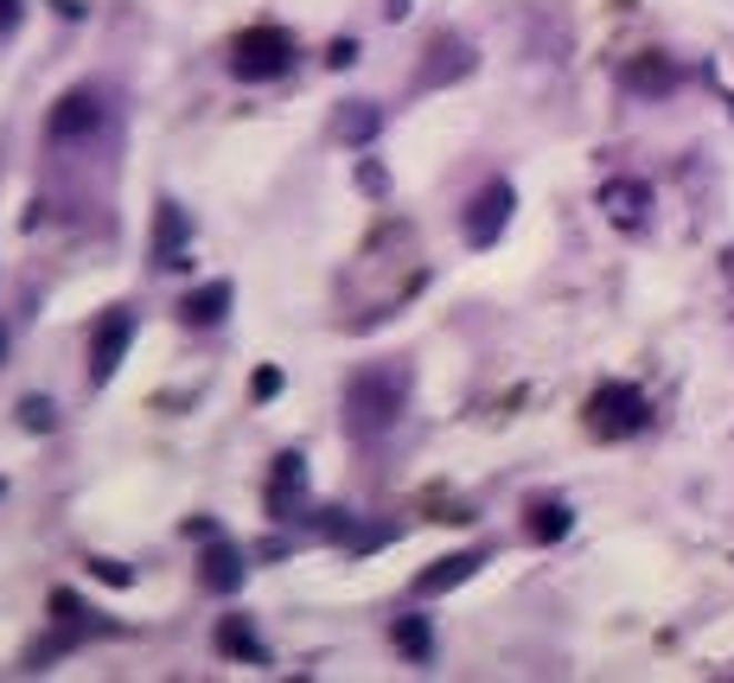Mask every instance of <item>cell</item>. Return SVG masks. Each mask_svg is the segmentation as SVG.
I'll list each match as a JSON object with an SVG mask.
<instances>
[{
  "label": "cell",
  "mask_w": 734,
  "mask_h": 683,
  "mask_svg": "<svg viewBox=\"0 0 734 683\" xmlns=\"http://www.w3.org/2000/svg\"><path fill=\"white\" fill-rule=\"evenodd\" d=\"M601 211H607L620 230H639L645 211H652V185H639V179H607V185H601Z\"/></svg>",
  "instance_id": "cell-8"
},
{
  "label": "cell",
  "mask_w": 734,
  "mask_h": 683,
  "mask_svg": "<svg viewBox=\"0 0 734 683\" xmlns=\"http://www.w3.org/2000/svg\"><path fill=\"white\" fill-rule=\"evenodd\" d=\"M185 255H192V224H185V211L173 199H160V211H153V262L179 269Z\"/></svg>",
  "instance_id": "cell-7"
},
{
  "label": "cell",
  "mask_w": 734,
  "mask_h": 683,
  "mask_svg": "<svg viewBox=\"0 0 734 683\" xmlns=\"http://www.w3.org/2000/svg\"><path fill=\"white\" fill-rule=\"evenodd\" d=\"M199 575H204V587H211V594H237V587H243V575H250V562H243V550H237V543H211V550H204V562H199Z\"/></svg>",
  "instance_id": "cell-10"
},
{
  "label": "cell",
  "mask_w": 734,
  "mask_h": 683,
  "mask_svg": "<svg viewBox=\"0 0 734 683\" xmlns=\"http://www.w3.org/2000/svg\"><path fill=\"white\" fill-rule=\"evenodd\" d=\"M390 639H396V652H403L409 664H434V633H429V620H422V613H396Z\"/></svg>",
  "instance_id": "cell-12"
},
{
  "label": "cell",
  "mask_w": 734,
  "mask_h": 683,
  "mask_svg": "<svg viewBox=\"0 0 734 683\" xmlns=\"http://www.w3.org/2000/svg\"><path fill=\"white\" fill-rule=\"evenodd\" d=\"M480 562H485V550H460V556H441L434 569H422V575H415V594H448V587L473 582V575H480Z\"/></svg>",
  "instance_id": "cell-11"
},
{
  "label": "cell",
  "mask_w": 734,
  "mask_h": 683,
  "mask_svg": "<svg viewBox=\"0 0 734 683\" xmlns=\"http://www.w3.org/2000/svg\"><path fill=\"white\" fill-rule=\"evenodd\" d=\"M0 345H7V339H0Z\"/></svg>",
  "instance_id": "cell-20"
},
{
  "label": "cell",
  "mask_w": 734,
  "mask_h": 683,
  "mask_svg": "<svg viewBox=\"0 0 734 683\" xmlns=\"http://www.w3.org/2000/svg\"><path fill=\"white\" fill-rule=\"evenodd\" d=\"M569 524H575V518H569V505H562V499H543V505H531V536H536V543H562V536H569Z\"/></svg>",
  "instance_id": "cell-14"
},
{
  "label": "cell",
  "mask_w": 734,
  "mask_h": 683,
  "mask_svg": "<svg viewBox=\"0 0 734 683\" xmlns=\"http://www.w3.org/2000/svg\"><path fill=\"white\" fill-rule=\"evenodd\" d=\"M511 204H517V192H511V179H485L480 192H473V204L460 211V230H466V243H473V250H492V243L505 237V224H511Z\"/></svg>",
  "instance_id": "cell-4"
},
{
  "label": "cell",
  "mask_w": 734,
  "mask_h": 683,
  "mask_svg": "<svg viewBox=\"0 0 734 683\" xmlns=\"http://www.w3.org/2000/svg\"><path fill=\"white\" fill-rule=\"evenodd\" d=\"M645 429H652V403L639 383H601L587 396V434L594 441H633Z\"/></svg>",
  "instance_id": "cell-3"
},
{
  "label": "cell",
  "mask_w": 734,
  "mask_h": 683,
  "mask_svg": "<svg viewBox=\"0 0 734 683\" xmlns=\"http://www.w3.org/2000/svg\"><path fill=\"white\" fill-rule=\"evenodd\" d=\"M128 345H134V307H109L90 332V383H109L122 371Z\"/></svg>",
  "instance_id": "cell-5"
},
{
  "label": "cell",
  "mask_w": 734,
  "mask_h": 683,
  "mask_svg": "<svg viewBox=\"0 0 734 683\" xmlns=\"http://www.w3.org/2000/svg\"><path fill=\"white\" fill-rule=\"evenodd\" d=\"M626 83H633V90H652V97H664V90L677 83V71H671L664 58H645V64H633V71H626Z\"/></svg>",
  "instance_id": "cell-15"
},
{
  "label": "cell",
  "mask_w": 734,
  "mask_h": 683,
  "mask_svg": "<svg viewBox=\"0 0 734 683\" xmlns=\"http://www.w3.org/2000/svg\"><path fill=\"white\" fill-rule=\"evenodd\" d=\"M20 20H26V0H0V39L20 32Z\"/></svg>",
  "instance_id": "cell-18"
},
{
  "label": "cell",
  "mask_w": 734,
  "mask_h": 683,
  "mask_svg": "<svg viewBox=\"0 0 734 683\" xmlns=\"http://www.w3.org/2000/svg\"><path fill=\"white\" fill-rule=\"evenodd\" d=\"M371 128H378V115H371V109H352V115L339 122V134H345V141H371Z\"/></svg>",
  "instance_id": "cell-16"
},
{
  "label": "cell",
  "mask_w": 734,
  "mask_h": 683,
  "mask_svg": "<svg viewBox=\"0 0 734 683\" xmlns=\"http://www.w3.org/2000/svg\"><path fill=\"white\" fill-rule=\"evenodd\" d=\"M218 652H230V659H250V664H269V645H262V639H255V626H250V620H237V613L218 626Z\"/></svg>",
  "instance_id": "cell-13"
},
{
  "label": "cell",
  "mask_w": 734,
  "mask_h": 683,
  "mask_svg": "<svg viewBox=\"0 0 734 683\" xmlns=\"http://www.w3.org/2000/svg\"><path fill=\"white\" fill-rule=\"evenodd\" d=\"M403 378L396 371H352L345 378V429L358 434V441H378V434L396 429V415H403Z\"/></svg>",
  "instance_id": "cell-1"
},
{
  "label": "cell",
  "mask_w": 734,
  "mask_h": 683,
  "mask_svg": "<svg viewBox=\"0 0 734 683\" xmlns=\"http://www.w3.org/2000/svg\"><path fill=\"white\" fill-rule=\"evenodd\" d=\"M281 390V371H255V396H275Z\"/></svg>",
  "instance_id": "cell-19"
},
{
  "label": "cell",
  "mask_w": 734,
  "mask_h": 683,
  "mask_svg": "<svg viewBox=\"0 0 734 683\" xmlns=\"http://www.w3.org/2000/svg\"><path fill=\"white\" fill-rule=\"evenodd\" d=\"M97 128H102V90H90V83L64 90V97H58V109L46 115V134H51V141H83V134H97Z\"/></svg>",
  "instance_id": "cell-6"
},
{
  "label": "cell",
  "mask_w": 734,
  "mask_h": 683,
  "mask_svg": "<svg viewBox=\"0 0 734 683\" xmlns=\"http://www.w3.org/2000/svg\"><path fill=\"white\" fill-rule=\"evenodd\" d=\"M230 71L243 77V83H275V77L294 71V32L288 26H243L237 39H230Z\"/></svg>",
  "instance_id": "cell-2"
},
{
  "label": "cell",
  "mask_w": 734,
  "mask_h": 683,
  "mask_svg": "<svg viewBox=\"0 0 734 683\" xmlns=\"http://www.w3.org/2000/svg\"><path fill=\"white\" fill-rule=\"evenodd\" d=\"M230 301H237L230 281H204V288H192V294L179 301V320H185V327H224Z\"/></svg>",
  "instance_id": "cell-9"
},
{
  "label": "cell",
  "mask_w": 734,
  "mask_h": 683,
  "mask_svg": "<svg viewBox=\"0 0 734 683\" xmlns=\"http://www.w3.org/2000/svg\"><path fill=\"white\" fill-rule=\"evenodd\" d=\"M26 429H51V403H46V396H26Z\"/></svg>",
  "instance_id": "cell-17"
}]
</instances>
